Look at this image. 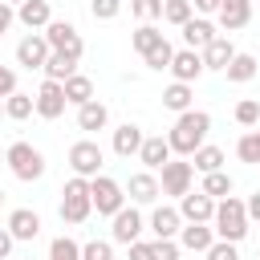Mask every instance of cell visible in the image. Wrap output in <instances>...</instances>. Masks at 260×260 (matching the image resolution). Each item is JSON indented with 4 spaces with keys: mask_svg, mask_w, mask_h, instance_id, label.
<instances>
[{
    "mask_svg": "<svg viewBox=\"0 0 260 260\" xmlns=\"http://www.w3.org/2000/svg\"><path fill=\"white\" fill-rule=\"evenodd\" d=\"M207 130H211V114H203V110H187V114H179V118H175V126H171V134H167V142H171V150H175V154L191 158V154L203 146Z\"/></svg>",
    "mask_w": 260,
    "mask_h": 260,
    "instance_id": "6da1fadb",
    "label": "cell"
},
{
    "mask_svg": "<svg viewBox=\"0 0 260 260\" xmlns=\"http://www.w3.org/2000/svg\"><path fill=\"white\" fill-rule=\"evenodd\" d=\"M248 207H244V199H236V195H228V199H219L215 203V219H211V228H215V236L219 240H228V244H240L244 236H248Z\"/></svg>",
    "mask_w": 260,
    "mask_h": 260,
    "instance_id": "7a4b0ae2",
    "label": "cell"
},
{
    "mask_svg": "<svg viewBox=\"0 0 260 260\" xmlns=\"http://www.w3.org/2000/svg\"><path fill=\"white\" fill-rule=\"evenodd\" d=\"M4 162H8V171H12L20 183H37V179L45 175V154H41L32 142H12V146L4 150Z\"/></svg>",
    "mask_w": 260,
    "mask_h": 260,
    "instance_id": "3957f363",
    "label": "cell"
},
{
    "mask_svg": "<svg viewBox=\"0 0 260 260\" xmlns=\"http://www.w3.org/2000/svg\"><path fill=\"white\" fill-rule=\"evenodd\" d=\"M93 211V199H89V179L73 175L65 187H61V219L65 223H85Z\"/></svg>",
    "mask_w": 260,
    "mask_h": 260,
    "instance_id": "277c9868",
    "label": "cell"
},
{
    "mask_svg": "<svg viewBox=\"0 0 260 260\" xmlns=\"http://www.w3.org/2000/svg\"><path fill=\"white\" fill-rule=\"evenodd\" d=\"M89 199H93V211L98 215H118L122 207H126V191L110 179V175H98V179H89Z\"/></svg>",
    "mask_w": 260,
    "mask_h": 260,
    "instance_id": "5b68a950",
    "label": "cell"
},
{
    "mask_svg": "<svg viewBox=\"0 0 260 260\" xmlns=\"http://www.w3.org/2000/svg\"><path fill=\"white\" fill-rule=\"evenodd\" d=\"M102 162H106V154H102V146H98L93 138H81V142L69 146V167H73V175L98 179V175H102Z\"/></svg>",
    "mask_w": 260,
    "mask_h": 260,
    "instance_id": "8992f818",
    "label": "cell"
},
{
    "mask_svg": "<svg viewBox=\"0 0 260 260\" xmlns=\"http://www.w3.org/2000/svg\"><path fill=\"white\" fill-rule=\"evenodd\" d=\"M45 41H49L53 53H69V57H77V61H81V53H85V41H81V32H77L69 20H53V24L45 28Z\"/></svg>",
    "mask_w": 260,
    "mask_h": 260,
    "instance_id": "52a82bcc",
    "label": "cell"
},
{
    "mask_svg": "<svg viewBox=\"0 0 260 260\" xmlns=\"http://www.w3.org/2000/svg\"><path fill=\"white\" fill-rule=\"evenodd\" d=\"M191 179H195V167L187 162V158H171L167 167H162V179H158V187H162V195H187L191 191Z\"/></svg>",
    "mask_w": 260,
    "mask_h": 260,
    "instance_id": "ba28073f",
    "label": "cell"
},
{
    "mask_svg": "<svg viewBox=\"0 0 260 260\" xmlns=\"http://www.w3.org/2000/svg\"><path fill=\"white\" fill-rule=\"evenodd\" d=\"M65 106H69V102H65V85L45 77L41 89H37V114H41L45 122H57V118L65 114Z\"/></svg>",
    "mask_w": 260,
    "mask_h": 260,
    "instance_id": "9c48e42d",
    "label": "cell"
},
{
    "mask_svg": "<svg viewBox=\"0 0 260 260\" xmlns=\"http://www.w3.org/2000/svg\"><path fill=\"white\" fill-rule=\"evenodd\" d=\"M179 215H183L187 223H211V219H215V199L203 195V191H187V195L179 199Z\"/></svg>",
    "mask_w": 260,
    "mask_h": 260,
    "instance_id": "30bf717a",
    "label": "cell"
},
{
    "mask_svg": "<svg viewBox=\"0 0 260 260\" xmlns=\"http://www.w3.org/2000/svg\"><path fill=\"white\" fill-rule=\"evenodd\" d=\"M49 41H45V32H28L20 45H16V61L24 65V69H45V61H49Z\"/></svg>",
    "mask_w": 260,
    "mask_h": 260,
    "instance_id": "8fae6325",
    "label": "cell"
},
{
    "mask_svg": "<svg viewBox=\"0 0 260 260\" xmlns=\"http://www.w3.org/2000/svg\"><path fill=\"white\" fill-rule=\"evenodd\" d=\"M138 236H142V215L134 211V207H122L118 215H114V228H110V240L114 244H138Z\"/></svg>",
    "mask_w": 260,
    "mask_h": 260,
    "instance_id": "7c38bea8",
    "label": "cell"
},
{
    "mask_svg": "<svg viewBox=\"0 0 260 260\" xmlns=\"http://www.w3.org/2000/svg\"><path fill=\"white\" fill-rule=\"evenodd\" d=\"M199 73H203V53H195V49H179L175 61H171V77L183 81V85H191V81H199Z\"/></svg>",
    "mask_w": 260,
    "mask_h": 260,
    "instance_id": "4fadbf2b",
    "label": "cell"
},
{
    "mask_svg": "<svg viewBox=\"0 0 260 260\" xmlns=\"http://www.w3.org/2000/svg\"><path fill=\"white\" fill-rule=\"evenodd\" d=\"M150 232H154V240H175V236L183 232V215H179V207H154V215H150Z\"/></svg>",
    "mask_w": 260,
    "mask_h": 260,
    "instance_id": "5bb4252c",
    "label": "cell"
},
{
    "mask_svg": "<svg viewBox=\"0 0 260 260\" xmlns=\"http://www.w3.org/2000/svg\"><path fill=\"white\" fill-rule=\"evenodd\" d=\"M215 16H219V28L236 32V28H244V24L252 20V0H223Z\"/></svg>",
    "mask_w": 260,
    "mask_h": 260,
    "instance_id": "9a60e30c",
    "label": "cell"
},
{
    "mask_svg": "<svg viewBox=\"0 0 260 260\" xmlns=\"http://www.w3.org/2000/svg\"><path fill=\"white\" fill-rule=\"evenodd\" d=\"M142 142H146V134H142L134 122H122V126L114 130V154H118V158L138 154V150H142Z\"/></svg>",
    "mask_w": 260,
    "mask_h": 260,
    "instance_id": "2e32d148",
    "label": "cell"
},
{
    "mask_svg": "<svg viewBox=\"0 0 260 260\" xmlns=\"http://www.w3.org/2000/svg\"><path fill=\"white\" fill-rule=\"evenodd\" d=\"M8 232H12V240H37L41 236V215L28 211V207H16L8 215Z\"/></svg>",
    "mask_w": 260,
    "mask_h": 260,
    "instance_id": "e0dca14e",
    "label": "cell"
},
{
    "mask_svg": "<svg viewBox=\"0 0 260 260\" xmlns=\"http://www.w3.org/2000/svg\"><path fill=\"white\" fill-rule=\"evenodd\" d=\"M16 20L24 24V28H49L53 24V12H49V0H24L20 8H16Z\"/></svg>",
    "mask_w": 260,
    "mask_h": 260,
    "instance_id": "ac0fdd59",
    "label": "cell"
},
{
    "mask_svg": "<svg viewBox=\"0 0 260 260\" xmlns=\"http://www.w3.org/2000/svg\"><path fill=\"white\" fill-rule=\"evenodd\" d=\"M171 154H175V150H171V142H167L162 134L146 138V142H142V150H138V158H142V162H146L150 171H162V167L171 162Z\"/></svg>",
    "mask_w": 260,
    "mask_h": 260,
    "instance_id": "d6986e66",
    "label": "cell"
},
{
    "mask_svg": "<svg viewBox=\"0 0 260 260\" xmlns=\"http://www.w3.org/2000/svg\"><path fill=\"white\" fill-rule=\"evenodd\" d=\"M211 244H215V228H207V223H187L179 232V248H187V252H207Z\"/></svg>",
    "mask_w": 260,
    "mask_h": 260,
    "instance_id": "ffe728a7",
    "label": "cell"
},
{
    "mask_svg": "<svg viewBox=\"0 0 260 260\" xmlns=\"http://www.w3.org/2000/svg\"><path fill=\"white\" fill-rule=\"evenodd\" d=\"M215 37H219V32H215V24H211V20H203V16H199V20L191 16V20L183 24V41H187V49H207Z\"/></svg>",
    "mask_w": 260,
    "mask_h": 260,
    "instance_id": "44dd1931",
    "label": "cell"
},
{
    "mask_svg": "<svg viewBox=\"0 0 260 260\" xmlns=\"http://www.w3.org/2000/svg\"><path fill=\"white\" fill-rule=\"evenodd\" d=\"M232 57H236V45H232L228 37H215V41L203 49V69H219V73H223V69L232 65Z\"/></svg>",
    "mask_w": 260,
    "mask_h": 260,
    "instance_id": "7402d4cb",
    "label": "cell"
},
{
    "mask_svg": "<svg viewBox=\"0 0 260 260\" xmlns=\"http://www.w3.org/2000/svg\"><path fill=\"white\" fill-rule=\"evenodd\" d=\"M130 199L134 203H154L158 195H162V187H158V179L150 175V171H138V175H130Z\"/></svg>",
    "mask_w": 260,
    "mask_h": 260,
    "instance_id": "603a6c76",
    "label": "cell"
},
{
    "mask_svg": "<svg viewBox=\"0 0 260 260\" xmlns=\"http://www.w3.org/2000/svg\"><path fill=\"white\" fill-rule=\"evenodd\" d=\"M49 81H69L73 73H77V57H69V53H49V61H45V69H41Z\"/></svg>",
    "mask_w": 260,
    "mask_h": 260,
    "instance_id": "cb8c5ba5",
    "label": "cell"
},
{
    "mask_svg": "<svg viewBox=\"0 0 260 260\" xmlns=\"http://www.w3.org/2000/svg\"><path fill=\"white\" fill-rule=\"evenodd\" d=\"M162 41H167V37H162V32H158L154 24H138V28L130 32V45H134V53H138V57H146V53H154V49H158Z\"/></svg>",
    "mask_w": 260,
    "mask_h": 260,
    "instance_id": "d4e9b609",
    "label": "cell"
},
{
    "mask_svg": "<svg viewBox=\"0 0 260 260\" xmlns=\"http://www.w3.org/2000/svg\"><path fill=\"white\" fill-rule=\"evenodd\" d=\"M256 69H260V61H256L252 53H236V57H232V65H228L223 73H228V81L244 85V81H252V77H256Z\"/></svg>",
    "mask_w": 260,
    "mask_h": 260,
    "instance_id": "484cf974",
    "label": "cell"
},
{
    "mask_svg": "<svg viewBox=\"0 0 260 260\" xmlns=\"http://www.w3.org/2000/svg\"><path fill=\"white\" fill-rule=\"evenodd\" d=\"M65 102L77 106V110H81L85 102H93V81H89L85 73H73V77L65 81Z\"/></svg>",
    "mask_w": 260,
    "mask_h": 260,
    "instance_id": "4316f807",
    "label": "cell"
},
{
    "mask_svg": "<svg viewBox=\"0 0 260 260\" xmlns=\"http://www.w3.org/2000/svg\"><path fill=\"white\" fill-rule=\"evenodd\" d=\"M191 85H183V81H171L167 89H162V106L171 110V114H187L191 110Z\"/></svg>",
    "mask_w": 260,
    "mask_h": 260,
    "instance_id": "83f0119b",
    "label": "cell"
},
{
    "mask_svg": "<svg viewBox=\"0 0 260 260\" xmlns=\"http://www.w3.org/2000/svg\"><path fill=\"white\" fill-rule=\"evenodd\" d=\"M106 122H110V110H106L98 98L77 110V126H81V130H106Z\"/></svg>",
    "mask_w": 260,
    "mask_h": 260,
    "instance_id": "f1b7e54d",
    "label": "cell"
},
{
    "mask_svg": "<svg viewBox=\"0 0 260 260\" xmlns=\"http://www.w3.org/2000/svg\"><path fill=\"white\" fill-rule=\"evenodd\" d=\"M32 110H37V98L32 93H20L16 89L12 98H4V118H12V122H24Z\"/></svg>",
    "mask_w": 260,
    "mask_h": 260,
    "instance_id": "f546056e",
    "label": "cell"
},
{
    "mask_svg": "<svg viewBox=\"0 0 260 260\" xmlns=\"http://www.w3.org/2000/svg\"><path fill=\"white\" fill-rule=\"evenodd\" d=\"M191 158H195L191 167H195V171H203V175H211V171H223V150H219V146H199Z\"/></svg>",
    "mask_w": 260,
    "mask_h": 260,
    "instance_id": "4dcf8cb0",
    "label": "cell"
},
{
    "mask_svg": "<svg viewBox=\"0 0 260 260\" xmlns=\"http://www.w3.org/2000/svg\"><path fill=\"white\" fill-rule=\"evenodd\" d=\"M199 191L211 195V199H228L232 195V175L228 171H211V175H203V187Z\"/></svg>",
    "mask_w": 260,
    "mask_h": 260,
    "instance_id": "1f68e13d",
    "label": "cell"
},
{
    "mask_svg": "<svg viewBox=\"0 0 260 260\" xmlns=\"http://www.w3.org/2000/svg\"><path fill=\"white\" fill-rule=\"evenodd\" d=\"M236 154H240V162L256 167V162H260V130H248V134L236 142Z\"/></svg>",
    "mask_w": 260,
    "mask_h": 260,
    "instance_id": "d6a6232c",
    "label": "cell"
},
{
    "mask_svg": "<svg viewBox=\"0 0 260 260\" xmlns=\"http://www.w3.org/2000/svg\"><path fill=\"white\" fill-rule=\"evenodd\" d=\"M49 260H81V244L69 240V236H57L49 244Z\"/></svg>",
    "mask_w": 260,
    "mask_h": 260,
    "instance_id": "836d02e7",
    "label": "cell"
},
{
    "mask_svg": "<svg viewBox=\"0 0 260 260\" xmlns=\"http://www.w3.org/2000/svg\"><path fill=\"white\" fill-rule=\"evenodd\" d=\"M191 12H195L191 0H167V4H162V20H171V24H179V28L191 20Z\"/></svg>",
    "mask_w": 260,
    "mask_h": 260,
    "instance_id": "e575fe53",
    "label": "cell"
},
{
    "mask_svg": "<svg viewBox=\"0 0 260 260\" xmlns=\"http://www.w3.org/2000/svg\"><path fill=\"white\" fill-rule=\"evenodd\" d=\"M162 4H167V0H130V12H134L142 24H150V20L162 16Z\"/></svg>",
    "mask_w": 260,
    "mask_h": 260,
    "instance_id": "d590c367",
    "label": "cell"
},
{
    "mask_svg": "<svg viewBox=\"0 0 260 260\" xmlns=\"http://www.w3.org/2000/svg\"><path fill=\"white\" fill-rule=\"evenodd\" d=\"M142 61H146V69H158V73H162V69H171V61H175V49H171V41H162V45H158L154 53H146Z\"/></svg>",
    "mask_w": 260,
    "mask_h": 260,
    "instance_id": "8d00e7d4",
    "label": "cell"
},
{
    "mask_svg": "<svg viewBox=\"0 0 260 260\" xmlns=\"http://www.w3.org/2000/svg\"><path fill=\"white\" fill-rule=\"evenodd\" d=\"M81 260H114V240H89V244H81Z\"/></svg>",
    "mask_w": 260,
    "mask_h": 260,
    "instance_id": "74e56055",
    "label": "cell"
},
{
    "mask_svg": "<svg viewBox=\"0 0 260 260\" xmlns=\"http://www.w3.org/2000/svg\"><path fill=\"white\" fill-rule=\"evenodd\" d=\"M236 122H240V126H248V130H252V126H256V122H260V102H252V98H244V102H240V106H236Z\"/></svg>",
    "mask_w": 260,
    "mask_h": 260,
    "instance_id": "f35d334b",
    "label": "cell"
},
{
    "mask_svg": "<svg viewBox=\"0 0 260 260\" xmlns=\"http://www.w3.org/2000/svg\"><path fill=\"white\" fill-rule=\"evenodd\" d=\"M89 12H93V20H114L122 12V0H89Z\"/></svg>",
    "mask_w": 260,
    "mask_h": 260,
    "instance_id": "ab89813d",
    "label": "cell"
},
{
    "mask_svg": "<svg viewBox=\"0 0 260 260\" xmlns=\"http://www.w3.org/2000/svg\"><path fill=\"white\" fill-rule=\"evenodd\" d=\"M207 260H240V252H236V244H228V240H215L207 252H203Z\"/></svg>",
    "mask_w": 260,
    "mask_h": 260,
    "instance_id": "60d3db41",
    "label": "cell"
},
{
    "mask_svg": "<svg viewBox=\"0 0 260 260\" xmlns=\"http://www.w3.org/2000/svg\"><path fill=\"white\" fill-rule=\"evenodd\" d=\"M154 256L158 260H179V244L175 240H154Z\"/></svg>",
    "mask_w": 260,
    "mask_h": 260,
    "instance_id": "b9f144b4",
    "label": "cell"
},
{
    "mask_svg": "<svg viewBox=\"0 0 260 260\" xmlns=\"http://www.w3.org/2000/svg\"><path fill=\"white\" fill-rule=\"evenodd\" d=\"M16 93V73L8 65H0V98H12Z\"/></svg>",
    "mask_w": 260,
    "mask_h": 260,
    "instance_id": "7bdbcfd3",
    "label": "cell"
},
{
    "mask_svg": "<svg viewBox=\"0 0 260 260\" xmlns=\"http://www.w3.org/2000/svg\"><path fill=\"white\" fill-rule=\"evenodd\" d=\"M130 260H158V256H154V244H142V240L130 244Z\"/></svg>",
    "mask_w": 260,
    "mask_h": 260,
    "instance_id": "ee69618b",
    "label": "cell"
},
{
    "mask_svg": "<svg viewBox=\"0 0 260 260\" xmlns=\"http://www.w3.org/2000/svg\"><path fill=\"white\" fill-rule=\"evenodd\" d=\"M12 20H16V12H12V4H4V0H0V37H4L8 28H12Z\"/></svg>",
    "mask_w": 260,
    "mask_h": 260,
    "instance_id": "f6af8a7d",
    "label": "cell"
},
{
    "mask_svg": "<svg viewBox=\"0 0 260 260\" xmlns=\"http://www.w3.org/2000/svg\"><path fill=\"white\" fill-rule=\"evenodd\" d=\"M244 207H248V219H256V223H260V191H252V195L244 199Z\"/></svg>",
    "mask_w": 260,
    "mask_h": 260,
    "instance_id": "bcb514c9",
    "label": "cell"
},
{
    "mask_svg": "<svg viewBox=\"0 0 260 260\" xmlns=\"http://www.w3.org/2000/svg\"><path fill=\"white\" fill-rule=\"evenodd\" d=\"M12 244H16V240H12V232H8V228H0V260H8V256H12Z\"/></svg>",
    "mask_w": 260,
    "mask_h": 260,
    "instance_id": "7dc6e473",
    "label": "cell"
},
{
    "mask_svg": "<svg viewBox=\"0 0 260 260\" xmlns=\"http://www.w3.org/2000/svg\"><path fill=\"white\" fill-rule=\"evenodd\" d=\"M219 4H223V0H191V8L203 12V16H207V12H219Z\"/></svg>",
    "mask_w": 260,
    "mask_h": 260,
    "instance_id": "c3c4849f",
    "label": "cell"
},
{
    "mask_svg": "<svg viewBox=\"0 0 260 260\" xmlns=\"http://www.w3.org/2000/svg\"><path fill=\"white\" fill-rule=\"evenodd\" d=\"M4 4H16V8H20V4H24V0H4Z\"/></svg>",
    "mask_w": 260,
    "mask_h": 260,
    "instance_id": "681fc988",
    "label": "cell"
},
{
    "mask_svg": "<svg viewBox=\"0 0 260 260\" xmlns=\"http://www.w3.org/2000/svg\"><path fill=\"white\" fill-rule=\"evenodd\" d=\"M0 203H4V187H0Z\"/></svg>",
    "mask_w": 260,
    "mask_h": 260,
    "instance_id": "f907efd6",
    "label": "cell"
},
{
    "mask_svg": "<svg viewBox=\"0 0 260 260\" xmlns=\"http://www.w3.org/2000/svg\"><path fill=\"white\" fill-rule=\"evenodd\" d=\"M0 114H4V102H0Z\"/></svg>",
    "mask_w": 260,
    "mask_h": 260,
    "instance_id": "816d5d0a",
    "label": "cell"
},
{
    "mask_svg": "<svg viewBox=\"0 0 260 260\" xmlns=\"http://www.w3.org/2000/svg\"><path fill=\"white\" fill-rule=\"evenodd\" d=\"M0 162H4V150H0Z\"/></svg>",
    "mask_w": 260,
    "mask_h": 260,
    "instance_id": "f5cc1de1",
    "label": "cell"
},
{
    "mask_svg": "<svg viewBox=\"0 0 260 260\" xmlns=\"http://www.w3.org/2000/svg\"><path fill=\"white\" fill-rule=\"evenodd\" d=\"M256 260H260V256H256Z\"/></svg>",
    "mask_w": 260,
    "mask_h": 260,
    "instance_id": "db71d44e",
    "label": "cell"
}]
</instances>
